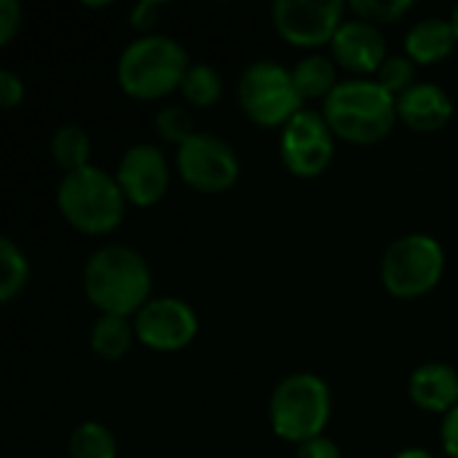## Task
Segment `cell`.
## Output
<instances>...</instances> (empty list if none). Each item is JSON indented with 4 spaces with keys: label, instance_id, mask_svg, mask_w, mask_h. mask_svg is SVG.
I'll list each match as a JSON object with an SVG mask.
<instances>
[{
    "label": "cell",
    "instance_id": "6da1fadb",
    "mask_svg": "<svg viewBox=\"0 0 458 458\" xmlns=\"http://www.w3.org/2000/svg\"><path fill=\"white\" fill-rule=\"evenodd\" d=\"M86 298L113 317L137 314L150 295V268L145 258L123 244L97 250L83 268Z\"/></svg>",
    "mask_w": 458,
    "mask_h": 458
},
{
    "label": "cell",
    "instance_id": "7a4b0ae2",
    "mask_svg": "<svg viewBox=\"0 0 458 458\" xmlns=\"http://www.w3.org/2000/svg\"><path fill=\"white\" fill-rule=\"evenodd\" d=\"M322 115L335 137L357 145H373L392 131L397 121V97L378 81H344L325 99Z\"/></svg>",
    "mask_w": 458,
    "mask_h": 458
},
{
    "label": "cell",
    "instance_id": "3957f363",
    "mask_svg": "<svg viewBox=\"0 0 458 458\" xmlns=\"http://www.w3.org/2000/svg\"><path fill=\"white\" fill-rule=\"evenodd\" d=\"M56 207L62 217L81 233H110L123 220L126 196L115 177L99 166L67 172L56 188Z\"/></svg>",
    "mask_w": 458,
    "mask_h": 458
},
{
    "label": "cell",
    "instance_id": "277c9868",
    "mask_svg": "<svg viewBox=\"0 0 458 458\" xmlns=\"http://www.w3.org/2000/svg\"><path fill=\"white\" fill-rule=\"evenodd\" d=\"M191 62L185 48L169 35H142L131 40L118 59V83L137 99H158L180 89Z\"/></svg>",
    "mask_w": 458,
    "mask_h": 458
},
{
    "label": "cell",
    "instance_id": "5b68a950",
    "mask_svg": "<svg viewBox=\"0 0 458 458\" xmlns=\"http://www.w3.org/2000/svg\"><path fill=\"white\" fill-rule=\"evenodd\" d=\"M271 427L282 440L309 443L322 437L330 419V389L314 373H293L271 394Z\"/></svg>",
    "mask_w": 458,
    "mask_h": 458
},
{
    "label": "cell",
    "instance_id": "8992f818",
    "mask_svg": "<svg viewBox=\"0 0 458 458\" xmlns=\"http://www.w3.org/2000/svg\"><path fill=\"white\" fill-rule=\"evenodd\" d=\"M445 271V252L427 233H408L389 244L381 260L384 287L397 298H421L437 287Z\"/></svg>",
    "mask_w": 458,
    "mask_h": 458
},
{
    "label": "cell",
    "instance_id": "52a82bcc",
    "mask_svg": "<svg viewBox=\"0 0 458 458\" xmlns=\"http://www.w3.org/2000/svg\"><path fill=\"white\" fill-rule=\"evenodd\" d=\"M301 102L293 70L279 62H252L239 78V105L260 126H287L301 113Z\"/></svg>",
    "mask_w": 458,
    "mask_h": 458
},
{
    "label": "cell",
    "instance_id": "ba28073f",
    "mask_svg": "<svg viewBox=\"0 0 458 458\" xmlns=\"http://www.w3.org/2000/svg\"><path fill=\"white\" fill-rule=\"evenodd\" d=\"M177 169L193 191L223 193L239 180V156L228 140L196 131L185 145H180Z\"/></svg>",
    "mask_w": 458,
    "mask_h": 458
},
{
    "label": "cell",
    "instance_id": "9c48e42d",
    "mask_svg": "<svg viewBox=\"0 0 458 458\" xmlns=\"http://www.w3.org/2000/svg\"><path fill=\"white\" fill-rule=\"evenodd\" d=\"M333 129L317 110H301L279 140V156L295 177H319L333 161Z\"/></svg>",
    "mask_w": 458,
    "mask_h": 458
},
{
    "label": "cell",
    "instance_id": "30bf717a",
    "mask_svg": "<svg viewBox=\"0 0 458 458\" xmlns=\"http://www.w3.org/2000/svg\"><path fill=\"white\" fill-rule=\"evenodd\" d=\"M346 5L341 0H276L271 5V19L276 32L303 48L333 43L344 19Z\"/></svg>",
    "mask_w": 458,
    "mask_h": 458
},
{
    "label": "cell",
    "instance_id": "8fae6325",
    "mask_svg": "<svg viewBox=\"0 0 458 458\" xmlns=\"http://www.w3.org/2000/svg\"><path fill=\"white\" fill-rule=\"evenodd\" d=\"M134 333L148 349L180 352L196 338L199 319L180 298H153L134 314Z\"/></svg>",
    "mask_w": 458,
    "mask_h": 458
},
{
    "label": "cell",
    "instance_id": "7c38bea8",
    "mask_svg": "<svg viewBox=\"0 0 458 458\" xmlns=\"http://www.w3.org/2000/svg\"><path fill=\"white\" fill-rule=\"evenodd\" d=\"M115 180L126 196V201L137 207H153L164 199L169 188V164L166 156L148 142L131 145L115 169Z\"/></svg>",
    "mask_w": 458,
    "mask_h": 458
},
{
    "label": "cell",
    "instance_id": "4fadbf2b",
    "mask_svg": "<svg viewBox=\"0 0 458 458\" xmlns=\"http://www.w3.org/2000/svg\"><path fill=\"white\" fill-rule=\"evenodd\" d=\"M335 59L352 72H378L386 59V43L376 24L362 19H349L338 27L333 38Z\"/></svg>",
    "mask_w": 458,
    "mask_h": 458
},
{
    "label": "cell",
    "instance_id": "5bb4252c",
    "mask_svg": "<svg viewBox=\"0 0 458 458\" xmlns=\"http://www.w3.org/2000/svg\"><path fill=\"white\" fill-rule=\"evenodd\" d=\"M451 115L454 102L437 83H413L405 94L397 97V118L419 134L440 131Z\"/></svg>",
    "mask_w": 458,
    "mask_h": 458
},
{
    "label": "cell",
    "instance_id": "9a60e30c",
    "mask_svg": "<svg viewBox=\"0 0 458 458\" xmlns=\"http://www.w3.org/2000/svg\"><path fill=\"white\" fill-rule=\"evenodd\" d=\"M408 392L421 411L451 413L458 405V373L445 362H427L413 370Z\"/></svg>",
    "mask_w": 458,
    "mask_h": 458
},
{
    "label": "cell",
    "instance_id": "2e32d148",
    "mask_svg": "<svg viewBox=\"0 0 458 458\" xmlns=\"http://www.w3.org/2000/svg\"><path fill=\"white\" fill-rule=\"evenodd\" d=\"M456 43L454 24L448 19H440V16H429V19L416 21L405 35L408 56L413 62H421V64H432V62L445 59Z\"/></svg>",
    "mask_w": 458,
    "mask_h": 458
},
{
    "label": "cell",
    "instance_id": "e0dca14e",
    "mask_svg": "<svg viewBox=\"0 0 458 458\" xmlns=\"http://www.w3.org/2000/svg\"><path fill=\"white\" fill-rule=\"evenodd\" d=\"M134 338H137V333H134V322H129V317L102 314L91 327V349L102 360H121L129 352Z\"/></svg>",
    "mask_w": 458,
    "mask_h": 458
},
{
    "label": "cell",
    "instance_id": "ac0fdd59",
    "mask_svg": "<svg viewBox=\"0 0 458 458\" xmlns=\"http://www.w3.org/2000/svg\"><path fill=\"white\" fill-rule=\"evenodd\" d=\"M293 81L303 99H322V97L327 99L338 86V72L327 56L311 54L293 67Z\"/></svg>",
    "mask_w": 458,
    "mask_h": 458
},
{
    "label": "cell",
    "instance_id": "d6986e66",
    "mask_svg": "<svg viewBox=\"0 0 458 458\" xmlns=\"http://www.w3.org/2000/svg\"><path fill=\"white\" fill-rule=\"evenodd\" d=\"M89 153H91V140L78 123H64L54 131L51 156L64 169V174L89 166Z\"/></svg>",
    "mask_w": 458,
    "mask_h": 458
},
{
    "label": "cell",
    "instance_id": "ffe728a7",
    "mask_svg": "<svg viewBox=\"0 0 458 458\" xmlns=\"http://www.w3.org/2000/svg\"><path fill=\"white\" fill-rule=\"evenodd\" d=\"M180 91L193 107H212L223 94V78L215 67L199 62V64L188 67V72L180 83Z\"/></svg>",
    "mask_w": 458,
    "mask_h": 458
},
{
    "label": "cell",
    "instance_id": "44dd1931",
    "mask_svg": "<svg viewBox=\"0 0 458 458\" xmlns=\"http://www.w3.org/2000/svg\"><path fill=\"white\" fill-rule=\"evenodd\" d=\"M115 437L105 424L86 421L70 435V458H115Z\"/></svg>",
    "mask_w": 458,
    "mask_h": 458
},
{
    "label": "cell",
    "instance_id": "7402d4cb",
    "mask_svg": "<svg viewBox=\"0 0 458 458\" xmlns=\"http://www.w3.org/2000/svg\"><path fill=\"white\" fill-rule=\"evenodd\" d=\"M30 279V266L24 252L11 242V236L0 239V301L8 303L21 293Z\"/></svg>",
    "mask_w": 458,
    "mask_h": 458
},
{
    "label": "cell",
    "instance_id": "603a6c76",
    "mask_svg": "<svg viewBox=\"0 0 458 458\" xmlns=\"http://www.w3.org/2000/svg\"><path fill=\"white\" fill-rule=\"evenodd\" d=\"M156 131L166 140V142H174L177 148L185 145L196 129H193V115L188 113V107L182 105H164L158 113H156Z\"/></svg>",
    "mask_w": 458,
    "mask_h": 458
},
{
    "label": "cell",
    "instance_id": "cb8c5ba5",
    "mask_svg": "<svg viewBox=\"0 0 458 458\" xmlns=\"http://www.w3.org/2000/svg\"><path fill=\"white\" fill-rule=\"evenodd\" d=\"M349 8L357 13V19L378 27V24L397 21L403 13H408L413 8V3L411 0H354Z\"/></svg>",
    "mask_w": 458,
    "mask_h": 458
},
{
    "label": "cell",
    "instance_id": "d4e9b609",
    "mask_svg": "<svg viewBox=\"0 0 458 458\" xmlns=\"http://www.w3.org/2000/svg\"><path fill=\"white\" fill-rule=\"evenodd\" d=\"M413 75L416 70L411 56H386L384 64L378 67V83L394 97L405 94L413 86Z\"/></svg>",
    "mask_w": 458,
    "mask_h": 458
},
{
    "label": "cell",
    "instance_id": "484cf974",
    "mask_svg": "<svg viewBox=\"0 0 458 458\" xmlns=\"http://www.w3.org/2000/svg\"><path fill=\"white\" fill-rule=\"evenodd\" d=\"M21 21V5L16 0H0V46H5Z\"/></svg>",
    "mask_w": 458,
    "mask_h": 458
},
{
    "label": "cell",
    "instance_id": "4316f807",
    "mask_svg": "<svg viewBox=\"0 0 458 458\" xmlns=\"http://www.w3.org/2000/svg\"><path fill=\"white\" fill-rule=\"evenodd\" d=\"M21 97H24V83H21V78H19L16 72H11V70H3V72H0V105H3L5 110H13V107L21 102Z\"/></svg>",
    "mask_w": 458,
    "mask_h": 458
},
{
    "label": "cell",
    "instance_id": "83f0119b",
    "mask_svg": "<svg viewBox=\"0 0 458 458\" xmlns=\"http://www.w3.org/2000/svg\"><path fill=\"white\" fill-rule=\"evenodd\" d=\"M161 5H164L161 0H142V3H137V5L129 11L131 27L150 35V27L156 24V16H158V8H161Z\"/></svg>",
    "mask_w": 458,
    "mask_h": 458
},
{
    "label": "cell",
    "instance_id": "f1b7e54d",
    "mask_svg": "<svg viewBox=\"0 0 458 458\" xmlns=\"http://www.w3.org/2000/svg\"><path fill=\"white\" fill-rule=\"evenodd\" d=\"M295 458H344V456H341L338 445L322 435V437H314V440H309V443H301V445H298V456Z\"/></svg>",
    "mask_w": 458,
    "mask_h": 458
},
{
    "label": "cell",
    "instance_id": "f546056e",
    "mask_svg": "<svg viewBox=\"0 0 458 458\" xmlns=\"http://www.w3.org/2000/svg\"><path fill=\"white\" fill-rule=\"evenodd\" d=\"M443 448L451 458H458V405L445 413V421H443Z\"/></svg>",
    "mask_w": 458,
    "mask_h": 458
},
{
    "label": "cell",
    "instance_id": "4dcf8cb0",
    "mask_svg": "<svg viewBox=\"0 0 458 458\" xmlns=\"http://www.w3.org/2000/svg\"><path fill=\"white\" fill-rule=\"evenodd\" d=\"M394 458H435L429 451H424V448H405V451H400Z\"/></svg>",
    "mask_w": 458,
    "mask_h": 458
},
{
    "label": "cell",
    "instance_id": "1f68e13d",
    "mask_svg": "<svg viewBox=\"0 0 458 458\" xmlns=\"http://www.w3.org/2000/svg\"><path fill=\"white\" fill-rule=\"evenodd\" d=\"M451 24H454V32H456V40H458V5L454 8V16H451Z\"/></svg>",
    "mask_w": 458,
    "mask_h": 458
}]
</instances>
